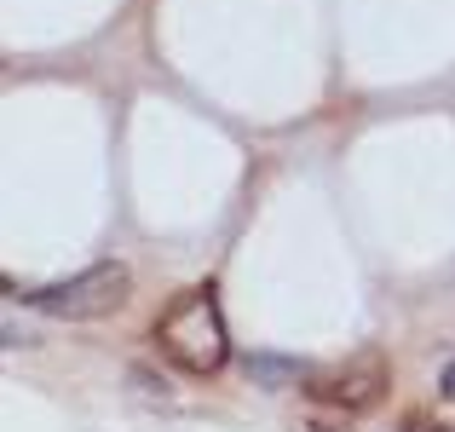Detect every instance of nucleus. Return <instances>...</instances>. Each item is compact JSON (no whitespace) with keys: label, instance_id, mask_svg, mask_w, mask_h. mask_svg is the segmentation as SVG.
I'll return each instance as SVG.
<instances>
[{"label":"nucleus","instance_id":"3","mask_svg":"<svg viewBox=\"0 0 455 432\" xmlns=\"http://www.w3.org/2000/svg\"><path fill=\"white\" fill-rule=\"evenodd\" d=\"M306 392H311L317 404H334L340 415H363V410H375L380 392H387V364H380V357H357L352 369L317 375Z\"/></svg>","mask_w":455,"mask_h":432},{"label":"nucleus","instance_id":"4","mask_svg":"<svg viewBox=\"0 0 455 432\" xmlns=\"http://www.w3.org/2000/svg\"><path fill=\"white\" fill-rule=\"evenodd\" d=\"M248 375L266 380V387H289V380H300V364H283V357H248Z\"/></svg>","mask_w":455,"mask_h":432},{"label":"nucleus","instance_id":"2","mask_svg":"<svg viewBox=\"0 0 455 432\" xmlns=\"http://www.w3.org/2000/svg\"><path fill=\"white\" fill-rule=\"evenodd\" d=\"M127 294H133V277H127V266H87L76 271V277L52 283V288H35L29 306L46 311V317H64V323H92V317H110V311L127 306Z\"/></svg>","mask_w":455,"mask_h":432},{"label":"nucleus","instance_id":"1","mask_svg":"<svg viewBox=\"0 0 455 432\" xmlns=\"http://www.w3.org/2000/svg\"><path fill=\"white\" fill-rule=\"evenodd\" d=\"M156 352H162L167 364H179L185 375H213V369H225L231 334H225L220 300H213L208 283L179 288V294L162 306V317H156Z\"/></svg>","mask_w":455,"mask_h":432},{"label":"nucleus","instance_id":"6","mask_svg":"<svg viewBox=\"0 0 455 432\" xmlns=\"http://www.w3.org/2000/svg\"><path fill=\"white\" fill-rule=\"evenodd\" d=\"M403 432H455V427H444V421H427V415H410V421H403Z\"/></svg>","mask_w":455,"mask_h":432},{"label":"nucleus","instance_id":"5","mask_svg":"<svg viewBox=\"0 0 455 432\" xmlns=\"http://www.w3.org/2000/svg\"><path fill=\"white\" fill-rule=\"evenodd\" d=\"M438 398H444V404H455V357L444 364V375H438Z\"/></svg>","mask_w":455,"mask_h":432}]
</instances>
